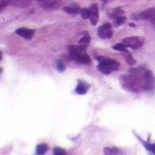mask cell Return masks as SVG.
I'll return each mask as SVG.
<instances>
[{
	"label": "cell",
	"instance_id": "cell-10",
	"mask_svg": "<svg viewBox=\"0 0 155 155\" xmlns=\"http://www.w3.org/2000/svg\"><path fill=\"white\" fill-rule=\"evenodd\" d=\"M16 33L19 35L21 37L27 39V40H31L34 35V30L28 29V28H19L16 31Z\"/></svg>",
	"mask_w": 155,
	"mask_h": 155
},
{
	"label": "cell",
	"instance_id": "cell-6",
	"mask_svg": "<svg viewBox=\"0 0 155 155\" xmlns=\"http://www.w3.org/2000/svg\"><path fill=\"white\" fill-rule=\"evenodd\" d=\"M98 36L101 39H110L113 36L112 26L110 23H105L98 29Z\"/></svg>",
	"mask_w": 155,
	"mask_h": 155
},
{
	"label": "cell",
	"instance_id": "cell-11",
	"mask_svg": "<svg viewBox=\"0 0 155 155\" xmlns=\"http://www.w3.org/2000/svg\"><path fill=\"white\" fill-rule=\"evenodd\" d=\"M88 88H89V86H88L86 83H84V82H82V81H79V84H78V86H77V88H76V92H77L78 94L83 95V94H85V93L87 92Z\"/></svg>",
	"mask_w": 155,
	"mask_h": 155
},
{
	"label": "cell",
	"instance_id": "cell-18",
	"mask_svg": "<svg viewBox=\"0 0 155 155\" xmlns=\"http://www.w3.org/2000/svg\"><path fill=\"white\" fill-rule=\"evenodd\" d=\"M90 42H91V36H90V34H85L81 40H80V42H79V45H81V46H84V47H86L87 48V46L90 45Z\"/></svg>",
	"mask_w": 155,
	"mask_h": 155
},
{
	"label": "cell",
	"instance_id": "cell-3",
	"mask_svg": "<svg viewBox=\"0 0 155 155\" xmlns=\"http://www.w3.org/2000/svg\"><path fill=\"white\" fill-rule=\"evenodd\" d=\"M144 39L142 37L139 36H133V37H128L123 40V44L129 48L132 49H138L143 45Z\"/></svg>",
	"mask_w": 155,
	"mask_h": 155
},
{
	"label": "cell",
	"instance_id": "cell-8",
	"mask_svg": "<svg viewBox=\"0 0 155 155\" xmlns=\"http://www.w3.org/2000/svg\"><path fill=\"white\" fill-rule=\"evenodd\" d=\"M8 5L18 8H27L31 5L32 0H8Z\"/></svg>",
	"mask_w": 155,
	"mask_h": 155
},
{
	"label": "cell",
	"instance_id": "cell-12",
	"mask_svg": "<svg viewBox=\"0 0 155 155\" xmlns=\"http://www.w3.org/2000/svg\"><path fill=\"white\" fill-rule=\"evenodd\" d=\"M123 15H124V11L121 8H114L110 13H108V17L113 19H115L116 18L123 16Z\"/></svg>",
	"mask_w": 155,
	"mask_h": 155
},
{
	"label": "cell",
	"instance_id": "cell-17",
	"mask_svg": "<svg viewBox=\"0 0 155 155\" xmlns=\"http://www.w3.org/2000/svg\"><path fill=\"white\" fill-rule=\"evenodd\" d=\"M104 152L105 153V154H108V155H113V154H118V153H123V150H121L120 149H117V148H114V147H113V148H109V147H107V148H105L104 150Z\"/></svg>",
	"mask_w": 155,
	"mask_h": 155
},
{
	"label": "cell",
	"instance_id": "cell-23",
	"mask_svg": "<svg viewBox=\"0 0 155 155\" xmlns=\"http://www.w3.org/2000/svg\"><path fill=\"white\" fill-rule=\"evenodd\" d=\"M54 155H64V154H66V150H64L61 148L54 147Z\"/></svg>",
	"mask_w": 155,
	"mask_h": 155
},
{
	"label": "cell",
	"instance_id": "cell-5",
	"mask_svg": "<svg viewBox=\"0 0 155 155\" xmlns=\"http://www.w3.org/2000/svg\"><path fill=\"white\" fill-rule=\"evenodd\" d=\"M37 2L45 9H55L61 6V0H37Z\"/></svg>",
	"mask_w": 155,
	"mask_h": 155
},
{
	"label": "cell",
	"instance_id": "cell-15",
	"mask_svg": "<svg viewBox=\"0 0 155 155\" xmlns=\"http://www.w3.org/2000/svg\"><path fill=\"white\" fill-rule=\"evenodd\" d=\"M64 11H66L67 13L68 14H71V15H76L79 12H81V9L79 8V7L76 6V5H72L70 7H66L64 8Z\"/></svg>",
	"mask_w": 155,
	"mask_h": 155
},
{
	"label": "cell",
	"instance_id": "cell-2",
	"mask_svg": "<svg viewBox=\"0 0 155 155\" xmlns=\"http://www.w3.org/2000/svg\"><path fill=\"white\" fill-rule=\"evenodd\" d=\"M131 18L137 19V21H140V19H149L155 27V8L141 11L138 14H134L131 16Z\"/></svg>",
	"mask_w": 155,
	"mask_h": 155
},
{
	"label": "cell",
	"instance_id": "cell-9",
	"mask_svg": "<svg viewBox=\"0 0 155 155\" xmlns=\"http://www.w3.org/2000/svg\"><path fill=\"white\" fill-rule=\"evenodd\" d=\"M70 58L72 60L80 63V64H90L91 63L90 56L85 53H81V54H78L70 55Z\"/></svg>",
	"mask_w": 155,
	"mask_h": 155
},
{
	"label": "cell",
	"instance_id": "cell-7",
	"mask_svg": "<svg viewBox=\"0 0 155 155\" xmlns=\"http://www.w3.org/2000/svg\"><path fill=\"white\" fill-rule=\"evenodd\" d=\"M90 21L93 26L99 21V9L96 4H92L90 8Z\"/></svg>",
	"mask_w": 155,
	"mask_h": 155
},
{
	"label": "cell",
	"instance_id": "cell-19",
	"mask_svg": "<svg viewBox=\"0 0 155 155\" xmlns=\"http://www.w3.org/2000/svg\"><path fill=\"white\" fill-rule=\"evenodd\" d=\"M126 21H127V18L123 15V16H120L118 18H116L115 19H114V26H121Z\"/></svg>",
	"mask_w": 155,
	"mask_h": 155
},
{
	"label": "cell",
	"instance_id": "cell-16",
	"mask_svg": "<svg viewBox=\"0 0 155 155\" xmlns=\"http://www.w3.org/2000/svg\"><path fill=\"white\" fill-rule=\"evenodd\" d=\"M124 56H125V60H126V62H127L129 66H134V65L136 64V60L134 59L133 56H132V54H131L128 51H127V52L124 53Z\"/></svg>",
	"mask_w": 155,
	"mask_h": 155
},
{
	"label": "cell",
	"instance_id": "cell-13",
	"mask_svg": "<svg viewBox=\"0 0 155 155\" xmlns=\"http://www.w3.org/2000/svg\"><path fill=\"white\" fill-rule=\"evenodd\" d=\"M48 150V145L46 143H41L37 145L36 147V153L38 155H42V154H45L46 153Z\"/></svg>",
	"mask_w": 155,
	"mask_h": 155
},
{
	"label": "cell",
	"instance_id": "cell-14",
	"mask_svg": "<svg viewBox=\"0 0 155 155\" xmlns=\"http://www.w3.org/2000/svg\"><path fill=\"white\" fill-rule=\"evenodd\" d=\"M137 138H138V139L140 140V141L143 144V146L145 147V149H146L147 150H149L150 152L155 154V143H154V144H150V142H145V141L142 140V139H140V138L139 137V136H137Z\"/></svg>",
	"mask_w": 155,
	"mask_h": 155
},
{
	"label": "cell",
	"instance_id": "cell-4",
	"mask_svg": "<svg viewBox=\"0 0 155 155\" xmlns=\"http://www.w3.org/2000/svg\"><path fill=\"white\" fill-rule=\"evenodd\" d=\"M144 78H145V82L143 89L145 91H150L155 89V78L152 75V72L150 70L146 69L144 72Z\"/></svg>",
	"mask_w": 155,
	"mask_h": 155
},
{
	"label": "cell",
	"instance_id": "cell-20",
	"mask_svg": "<svg viewBox=\"0 0 155 155\" xmlns=\"http://www.w3.org/2000/svg\"><path fill=\"white\" fill-rule=\"evenodd\" d=\"M113 49H114V50H116V51L123 52V53H125V52H127V46H126L123 43H122V44H116L115 45H114V46H113Z\"/></svg>",
	"mask_w": 155,
	"mask_h": 155
},
{
	"label": "cell",
	"instance_id": "cell-24",
	"mask_svg": "<svg viewBox=\"0 0 155 155\" xmlns=\"http://www.w3.org/2000/svg\"><path fill=\"white\" fill-rule=\"evenodd\" d=\"M8 0H2V1H1V6H0V8H0V9H1V11L5 8V7L6 6H8Z\"/></svg>",
	"mask_w": 155,
	"mask_h": 155
},
{
	"label": "cell",
	"instance_id": "cell-1",
	"mask_svg": "<svg viewBox=\"0 0 155 155\" xmlns=\"http://www.w3.org/2000/svg\"><path fill=\"white\" fill-rule=\"evenodd\" d=\"M96 60H98L100 62L97 68H98V69L102 73L105 75H109L111 74V72L119 69L120 64L117 61L111 59V58H107L104 56H96Z\"/></svg>",
	"mask_w": 155,
	"mask_h": 155
},
{
	"label": "cell",
	"instance_id": "cell-25",
	"mask_svg": "<svg viewBox=\"0 0 155 155\" xmlns=\"http://www.w3.org/2000/svg\"><path fill=\"white\" fill-rule=\"evenodd\" d=\"M102 1H103V6H104L108 2V0H102Z\"/></svg>",
	"mask_w": 155,
	"mask_h": 155
},
{
	"label": "cell",
	"instance_id": "cell-26",
	"mask_svg": "<svg viewBox=\"0 0 155 155\" xmlns=\"http://www.w3.org/2000/svg\"><path fill=\"white\" fill-rule=\"evenodd\" d=\"M129 26H130V27L135 28V27H136V24H135V23H130V24H129Z\"/></svg>",
	"mask_w": 155,
	"mask_h": 155
},
{
	"label": "cell",
	"instance_id": "cell-21",
	"mask_svg": "<svg viewBox=\"0 0 155 155\" xmlns=\"http://www.w3.org/2000/svg\"><path fill=\"white\" fill-rule=\"evenodd\" d=\"M80 13L84 19L90 18V8H82V9H81Z\"/></svg>",
	"mask_w": 155,
	"mask_h": 155
},
{
	"label": "cell",
	"instance_id": "cell-22",
	"mask_svg": "<svg viewBox=\"0 0 155 155\" xmlns=\"http://www.w3.org/2000/svg\"><path fill=\"white\" fill-rule=\"evenodd\" d=\"M56 69L59 71V72H63L65 69H66V67H65V64L61 61V60H58L56 62Z\"/></svg>",
	"mask_w": 155,
	"mask_h": 155
}]
</instances>
